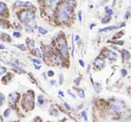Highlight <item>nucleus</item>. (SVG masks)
I'll return each mask as SVG.
<instances>
[{
	"instance_id": "obj_48",
	"label": "nucleus",
	"mask_w": 131,
	"mask_h": 122,
	"mask_svg": "<svg viewBox=\"0 0 131 122\" xmlns=\"http://www.w3.org/2000/svg\"><path fill=\"white\" fill-rule=\"evenodd\" d=\"M55 84H56V81H55V80H51L50 81V84H51V85H54Z\"/></svg>"
},
{
	"instance_id": "obj_12",
	"label": "nucleus",
	"mask_w": 131,
	"mask_h": 122,
	"mask_svg": "<svg viewBox=\"0 0 131 122\" xmlns=\"http://www.w3.org/2000/svg\"><path fill=\"white\" fill-rule=\"evenodd\" d=\"M52 58H53V62L54 63V65H56V66H61V65L62 64V57L57 54V53H53Z\"/></svg>"
},
{
	"instance_id": "obj_44",
	"label": "nucleus",
	"mask_w": 131,
	"mask_h": 122,
	"mask_svg": "<svg viewBox=\"0 0 131 122\" xmlns=\"http://www.w3.org/2000/svg\"><path fill=\"white\" fill-rule=\"evenodd\" d=\"M79 65H80L81 66H83V67H84V66H85V63H84V61H82L81 59H79Z\"/></svg>"
},
{
	"instance_id": "obj_27",
	"label": "nucleus",
	"mask_w": 131,
	"mask_h": 122,
	"mask_svg": "<svg viewBox=\"0 0 131 122\" xmlns=\"http://www.w3.org/2000/svg\"><path fill=\"white\" fill-rule=\"evenodd\" d=\"M111 19H112V16H108V17H104V18H103L102 19V23H109V22L111 21Z\"/></svg>"
},
{
	"instance_id": "obj_5",
	"label": "nucleus",
	"mask_w": 131,
	"mask_h": 122,
	"mask_svg": "<svg viewBox=\"0 0 131 122\" xmlns=\"http://www.w3.org/2000/svg\"><path fill=\"white\" fill-rule=\"evenodd\" d=\"M125 107H126V104H125V102L123 101H121L119 99L114 100L112 102V104H111V112H112L114 114H118L122 111L125 109Z\"/></svg>"
},
{
	"instance_id": "obj_25",
	"label": "nucleus",
	"mask_w": 131,
	"mask_h": 122,
	"mask_svg": "<svg viewBox=\"0 0 131 122\" xmlns=\"http://www.w3.org/2000/svg\"><path fill=\"white\" fill-rule=\"evenodd\" d=\"M16 47L21 51H25L27 49V47L24 45V44H18V45H16Z\"/></svg>"
},
{
	"instance_id": "obj_30",
	"label": "nucleus",
	"mask_w": 131,
	"mask_h": 122,
	"mask_svg": "<svg viewBox=\"0 0 131 122\" xmlns=\"http://www.w3.org/2000/svg\"><path fill=\"white\" fill-rule=\"evenodd\" d=\"M10 112H11V110H10V109H6V110H5V112H4V117H5V118H7L9 115H10Z\"/></svg>"
},
{
	"instance_id": "obj_26",
	"label": "nucleus",
	"mask_w": 131,
	"mask_h": 122,
	"mask_svg": "<svg viewBox=\"0 0 131 122\" xmlns=\"http://www.w3.org/2000/svg\"><path fill=\"white\" fill-rule=\"evenodd\" d=\"M78 94H79V96L81 98V99H84V98H85V92L83 91L82 89L78 90Z\"/></svg>"
},
{
	"instance_id": "obj_55",
	"label": "nucleus",
	"mask_w": 131,
	"mask_h": 122,
	"mask_svg": "<svg viewBox=\"0 0 131 122\" xmlns=\"http://www.w3.org/2000/svg\"><path fill=\"white\" fill-rule=\"evenodd\" d=\"M94 26H95V23H92V24L90 25V29H92V28H93Z\"/></svg>"
},
{
	"instance_id": "obj_33",
	"label": "nucleus",
	"mask_w": 131,
	"mask_h": 122,
	"mask_svg": "<svg viewBox=\"0 0 131 122\" xmlns=\"http://www.w3.org/2000/svg\"><path fill=\"white\" fill-rule=\"evenodd\" d=\"M81 116H82V118L84 119L85 121H88V115H86V111H82V112H81Z\"/></svg>"
},
{
	"instance_id": "obj_52",
	"label": "nucleus",
	"mask_w": 131,
	"mask_h": 122,
	"mask_svg": "<svg viewBox=\"0 0 131 122\" xmlns=\"http://www.w3.org/2000/svg\"><path fill=\"white\" fill-rule=\"evenodd\" d=\"M42 76H43L45 79H47V75H46V73H42Z\"/></svg>"
},
{
	"instance_id": "obj_4",
	"label": "nucleus",
	"mask_w": 131,
	"mask_h": 122,
	"mask_svg": "<svg viewBox=\"0 0 131 122\" xmlns=\"http://www.w3.org/2000/svg\"><path fill=\"white\" fill-rule=\"evenodd\" d=\"M18 18H19V20L21 21V23H26L28 21L35 19V12L32 9L26 8L18 13Z\"/></svg>"
},
{
	"instance_id": "obj_38",
	"label": "nucleus",
	"mask_w": 131,
	"mask_h": 122,
	"mask_svg": "<svg viewBox=\"0 0 131 122\" xmlns=\"http://www.w3.org/2000/svg\"><path fill=\"white\" fill-rule=\"evenodd\" d=\"M113 43L114 44H117V45H123V43H124V42L122 41V40H117V41H113Z\"/></svg>"
},
{
	"instance_id": "obj_50",
	"label": "nucleus",
	"mask_w": 131,
	"mask_h": 122,
	"mask_svg": "<svg viewBox=\"0 0 131 122\" xmlns=\"http://www.w3.org/2000/svg\"><path fill=\"white\" fill-rule=\"evenodd\" d=\"M5 45H3V44H0V49H5Z\"/></svg>"
},
{
	"instance_id": "obj_54",
	"label": "nucleus",
	"mask_w": 131,
	"mask_h": 122,
	"mask_svg": "<svg viewBox=\"0 0 131 122\" xmlns=\"http://www.w3.org/2000/svg\"><path fill=\"white\" fill-rule=\"evenodd\" d=\"M81 108H82V104H81V105H79V106L78 107V108H77V110H80Z\"/></svg>"
},
{
	"instance_id": "obj_43",
	"label": "nucleus",
	"mask_w": 131,
	"mask_h": 122,
	"mask_svg": "<svg viewBox=\"0 0 131 122\" xmlns=\"http://www.w3.org/2000/svg\"><path fill=\"white\" fill-rule=\"evenodd\" d=\"M121 75L122 76H126L127 75V71L125 69H121Z\"/></svg>"
},
{
	"instance_id": "obj_59",
	"label": "nucleus",
	"mask_w": 131,
	"mask_h": 122,
	"mask_svg": "<svg viewBox=\"0 0 131 122\" xmlns=\"http://www.w3.org/2000/svg\"><path fill=\"white\" fill-rule=\"evenodd\" d=\"M12 122H19V121H12Z\"/></svg>"
},
{
	"instance_id": "obj_15",
	"label": "nucleus",
	"mask_w": 131,
	"mask_h": 122,
	"mask_svg": "<svg viewBox=\"0 0 131 122\" xmlns=\"http://www.w3.org/2000/svg\"><path fill=\"white\" fill-rule=\"evenodd\" d=\"M11 66H12V67L14 68V69L17 70L19 73H21V74H25V73H26V71H25L23 67H21V66H18V65L14 64V63H11Z\"/></svg>"
},
{
	"instance_id": "obj_32",
	"label": "nucleus",
	"mask_w": 131,
	"mask_h": 122,
	"mask_svg": "<svg viewBox=\"0 0 131 122\" xmlns=\"http://www.w3.org/2000/svg\"><path fill=\"white\" fill-rule=\"evenodd\" d=\"M13 35H14V37H15V38H21V33L20 32V31H14Z\"/></svg>"
},
{
	"instance_id": "obj_49",
	"label": "nucleus",
	"mask_w": 131,
	"mask_h": 122,
	"mask_svg": "<svg viewBox=\"0 0 131 122\" xmlns=\"http://www.w3.org/2000/svg\"><path fill=\"white\" fill-rule=\"evenodd\" d=\"M129 15H130V13H129V12H128L126 14H125V19H128V18L129 17Z\"/></svg>"
},
{
	"instance_id": "obj_60",
	"label": "nucleus",
	"mask_w": 131,
	"mask_h": 122,
	"mask_svg": "<svg viewBox=\"0 0 131 122\" xmlns=\"http://www.w3.org/2000/svg\"><path fill=\"white\" fill-rule=\"evenodd\" d=\"M47 122H51V121H47Z\"/></svg>"
},
{
	"instance_id": "obj_40",
	"label": "nucleus",
	"mask_w": 131,
	"mask_h": 122,
	"mask_svg": "<svg viewBox=\"0 0 131 122\" xmlns=\"http://www.w3.org/2000/svg\"><path fill=\"white\" fill-rule=\"evenodd\" d=\"M59 78H60V84H63V75H59Z\"/></svg>"
},
{
	"instance_id": "obj_45",
	"label": "nucleus",
	"mask_w": 131,
	"mask_h": 122,
	"mask_svg": "<svg viewBox=\"0 0 131 122\" xmlns=\"http://www.w3.org/2000/svg\"><path fill=\"white\" fill-rule=\"evenodd\" d=\"M34 66H35V68H36L37 70H39L40 68H41V66H40V65H36V64H34Z\"/></svg>"
},
{
	"instance_id": "obj_31",
	"label": "nucleus",
	"mask_w": 131,
	"mask_h": 122,
	"mask_svg": "<svg viewBox=\"0 0 131 122\" xmlns=\"http://www.w3.org/2000/svg\"><path fill=\"white\" fill-rule=\"evenodd\" d=\"M4 101H5V95H4L3 93H1V92H0V107L2 106Z\"/></svg>"
},
{
	"instance_id": "obj_17",
	"label": "nucleus",
	"mask_w": 131,
	"mask_h": 122,
	"mask_svg": "<svg viewBox=\"0 0 131 122\" xmlns=\"http://www.w3.org/2000/svg\"><path fill=\"white\" fill-rule=\"evenodd\" d=\"M0 27H2L3 29H7L9 28V23L7 21H5V20H3L1 19V17H0Z\"/></svg>"
},
{
	"instance_id": "obj_34",
	"label": "nucleus",
	"mask_w": 131,
	"mask_h": 122,
	"mask_svg": "<svg viewBox=\"0 0 131 122\" xmlns=\"http://www.w3.org/2000/svg\"><path fill=\"white\" fill-rule=\"evenodd\" d=\"M14 64H16V65H18V66H25V64H23V63H21V62H20L19 60H17V59H15L14 61Z\"/></svg>"
},
{
	"instance_id": "obj_24",
	"label": "nucleus",
	"mask_w": 131,
	"mask_h": 122,
	"mask_svg": "<svg viewBox=\"0 0 131 122\" xmlns=\"http://www.w3.org/2000/svg\"><path fill=\"white\" fill-rule=\"evenodd\" d=\"M38 31L40 33V34H42V35H45V34H47V33L48 32V31H47V29L43 28V27H41V26H38Z\"/></svg>"
},
{
	"instance_id": "obj_42",
	"label": "nucleus",
	"mask_w": 131,
	"mask_h": 122,
	"mask_svg": "<svg viewBox=\"0 0 131 122\" xmlns=\"http://www.w3.org/2000/svg\"><path fill=\"white\" fill-rule=\"evenodd\" d=\"M64 107H65L68 110H71V107H70V105L68 104L67 102H64Z\"/></svg>"
},
{
	"instance_id": "obj_11",
	"label": "nucleus",
	"mask_w": 131,
	"mask_h": 122,
	"mask_svg": "<svg viewBox=\"0 0 131 122\" xmlns=\"http://www.w3.org/2000/svg\"><path fill=\"white\" fill-rule=\"evenodd\" d=\"M104 56L106 57L108 59L112 60V61L117 59V54H116L115 52H113V51H111V50H105L104 52Z\"/></svg>"
},
{
	"instance_id": "obj_23",
	"label": "nucleus",
	"mask_w": 131,
	"mask_h": 122,
	"mask_svg": "<svg viewBox=\"0 0 131 122\" xmlns=\"http://www.w3.org/2000/svg\"><path fill=\"white\" fill-rule=\"evenodd\" d=\"M94 88H95V91L96 92H100L102 91V84L100 83H95L94 84Z\"/></svg>"
},
{
	"instance_id": "obj_14",
	"label": "nucleus",
	"mask_w": 131,
	"mask_h": 122,
	"mask_svg": "<svg viewBox=\"0 0 131 122\" xmlns=\"http://www.w3.org/2000/svg\"><path fill=\"white\" fill-rule=\"evenodd\" d=\"M0 37H1V39L4 40V41L5 42H11L12 41V38H11V36L9 34H7V33H1V35H0Z\"/></svg>"
},
{
	"instance_id": "obj_8",
	"label": "nucleus",
	"mask_w": 131,
	"mask_h": 122,
	"mask_svg": "<svg viewBox=\"0 0 131 122\" xmlns=\"http://www.w3.org/2000/svg\"><path fill=\"white\" fill-rule=\"evenodd\" d=\"M23 25L24 29L28 32H33L35 29L37 28V22L35 19H32L30 21H28L26 23H23Z\"/></svg>"
},
{
	"instance_id": "obj_7",
	"label": "nucleus",
	"mask_w": 131,
	"mask_h": 122,
	"mask_svg": "<svg viewBox=\"0 0 131 122\" xmlns=\"http://www.w3.org/2000/svg\"><path fill=\"white\" fill-rule=\"evenodd\" d=\"M14 6L15 8H21V7H24V8H29V9H34L35 5H33L31 2L29 1H21V0H17V1L14 2Z\"/></svg>"
},
{
	"instance_id": "obj_19",
	"label": "nucleus",
	"mask_w": 131,
	"mask_h": 122,
	"mask_svg": "<svg viewBox=\"0 0 131 122\" xmlns=\"http://www.w3.org/2000/svg\"><path fill=\"white\" fill-rule=\"evenodd\" d=\"M27 48L29 49H32L35 48V40H27Z\"/></svg>"
},
{
	"instance_id": "obj_37",
	"label": "nucleus",
	"mask_w": 131,
	"mask_h": 122,
	"mask_svg": "<svg viewBox=\"0 0 131 122\" xmlns=\"http://www.w3.org/2000/svg\"><path fill=\"white\" fill-rule=\"evenodd\" d=\"M80 80H81L80 77H78V78L75 79V80H74L75 84H76V85H79V83H80Z\"/></svg>"
},
{
	"instance_id": "obj_39",
	"label": "nucleus",
	"mask_w": 131,
	"mask_h": 122,
	"mask_svg": "<svg viewBox=\"0 0 131 122\" xmlns=\"http://www.w3.org/2000/svg\"><path fill=\"white\" fill-rule=\"evenodd\" d=\"M81 14H82V12H81V11H79V13H78V16H79V22L82 21V16H81Z\"/></svg>"
},
{
	"instance_id": "obj_51",
	"label": "nucleus",
	"mask_w": 131,
	"mask_h": 122,
	"mask_svg": "<svg viewBox=\"0 0 131 122\" xmlns=\"http://www.w3.org/2000/svg\"><path fill=\"white\" fill-rule=\"evenodd\" d=\"M79 40V35H76V37H75V40H76V41H78Z\"/></svg>"
},
{
	"instance_id": "obj_28",
	"label": "nucleus",
	"mask_w": 131,
	"mask_h": 122,
	"mask_svg": "<svg viewBox=\"0 0 131 122\" xmlns=\"http://www.w3.org/2000/svg\"><path fill=\"white\" fill-rule=\"evenodd\" d=\"M104 11H105V13H106L107 14H109V15H112V13H113V12H112V9H111L110 7H108V6L105 7V8H104Z\"/></svg>"
},
{
	"instance_id": "obj_10",
	"label": "nucleus",
	"mask_w": 131,
	"mask_h": 122,
	"mask_svg": "<svg viewBox=\"0 0 131 122\" xmlns=\"http://www.w3.org/2000/svg\"><path fill=\"white\" fill-rule=\"evenodd\" d=\"M95 66L98 69H103V68L105 66V60L104 58H97L95 60V63H94Z\"/></svg>"
},
{
	"instance_id": "obj_36",
	"label": "nucleus",
	"mask_w": 131,
	"mask_h": 122,
	"mask_svg": "<svg viewBox=\"0 0 131 122\" xmlns=\"http://www.w3.org/2000/svg\"><path fill=\"white\" fill-rule=\"evenodd\" d=\"M47 75H48L49 77H53V75H54V72H53V70H49V71L47 72Z\"/></svg>"
},
{
	"instance_id": "obj_21",
	"label": "nucleus",
	"mask_w": 131,
	"mask_h": 122,
	"mask_svg": "<svg viewBox=\"0 0 131 122\" xmlns=\"http://www.w3.org/2000/svg\"><path fill=\"white\" fill-rule=\"evenodd\" d=\"M49 113H50V115L54 116V117H58L59 116V111L55 108H53V107H52V108L49 110Z\"/></svg>"
},
{
	"instance_id": "obj_46",
	"label": "nucleus",
	"mask_w": 131,
	"mask_h": 122,
	"mask_svg": "<svg viewBox=\"0 0 131 122\" xmlns=\"http://www.w3.org/2000/svg\"><path fill=\"white\" fill-rule=\"evenodd\" d=\"M68 93H69V94H70V95H71V96H72V97L74 98V99H75V98H76V95H75V94H73L72 92H71V91H68Z\"/></svg>"
},
{
	"instance_id": "obj_20",
	"label": "nucleus",
	"mask_w": 131,
	"mask_h": 122,
	"mask_svg": "<svg viewBox=\"0 0 131 122\" xmlns=\"http://www.w3.org/2000/svg\"><path fill=\"white\" fill-rule=\"evenodd\" d=\"M121 53H122V57H123V58L124 59H126V60H128V59H129V58H130V53L128 52L127 49H123L122 51H121Z\"/></svg>"
},
{
	"instance_id": "obj_53",
	"label": "nucleus",
	"mask_w": 131,
	"mask_h": 122,
	"mask_svg": "<svg viewBox=\"0 0 131 122\" xmlns=\"http://www.w3.org/2000/svg\"><path fill=\"white\" fill-rule=\"evenodd\" d=\"M59 94H60L61 96H64L63 92H62V91H59Z\"/></svg>"
},
{
	"instance_id": "obj_6",
	"label": "nucleus",
	"mask_w": 131,
	"mask_h": 122,
	"mask_svg": "<svg viewBox=\"0 0 131 122\" xmlns=\"http://www.w3.org/2000/svg\"><path fill=\"white\" fill-rule=\"evenodd\" d=\"M20 97H21V94L17 92H11L10 94L8 95V103L11 107L14 108L16 106V103L17 101H19Z\"/></svg>"
},
{
	"instance_id": "obj_3",
	"label": "nucleus",
	"mask_w": 131,
	"mask_h": 122,
	"mask_svg": "<svg viewBox=\"0 0 131 122\" xmlns=\"http://www.w3.org/2000/svg\"><path fill=\"white\" fill-rule=\"evenodd\" d=\"M56 44H57V49L59 50L62 57L65 59L69 58V49H68L67 42L63 36L60 35L56 39Z\"/></svg>"
},
{
	"instance_id": "obj_57",
	"label": "nucleus",
	"mask_w": 131,
	"mask_h": 122,
	"mask_svg": "<svg viewBox=\"0 0 131 122\" xmlns=\"http://www.w3.org/2000/svg\"><path fill=\"white\" fill-rule=\"evenodd\" d=\"M115 3H116V0H113V5H115Z\"/></svg>"
},
{
	"instance_id": "obj_13",
	"label": "nucleus",
	"mask_w": 131,
	"mask_h": 122,
	"mask_svg": "<svg viewBox=\"0 0 131 122\" xmlns=\"http://www.w3.org/2000/svg\"><path fill=\"white\" fill-rule=\"evenodd\" d=\"M31 54L36 57V58H41L42 57L41 50L39 49H38V48H34V49H31Z\"/></svg>"
},
{
	"instance_id": "obj_58",
	"label": "nucleus",
	"mask_w": 131,
	"mask_h": 122,
	"mask_svg": "<svg viewBox=\"0 0 131 122\" xmlns=\"http://www.w3.org/2000/svg\"><path fill=\"white\" fill-rule=\"evenodd\" d=\"M107 1H108V0H104V2H107Z\"/></svg>"
},
{
	"instance_id": "obj_18",
	"label": "nucleus",
	"mask_w": 131,
	"mask_h": 122,
	"mask_svg": "<svg viewBox=\"0 0 131 122\" xmlns=\"http://www.w3.org/2000/svg\"><path fill=\"white\" fill-rule=\"evenodd\" d=\"M118 28H119V27H117V26H108V27H105V28L100 29V30H99V32H104V31H113V30H116V29H118Z\"/></svg>"
},
{
	"instance_id": "obj_2",
	"label": "nucleus",
	"mask_w": 131,
	"mask_h": 122,
	"mask_svg": "<svg viewBox=\"0 0 131 122\" xmlns=\"http://www.w3.org/2000/svg\"><path fill=\"white\" fill-rule=\"evenodd\" d=\"M35 106L34 102V92L33 91H28L26 93L23 94V100H21V107L26 111L33 110Z\"/></svg>"
},
{
	"instance_id": "obj_29",
	"label": "nucleus",
	"mask_w": 131,
	"mask_h": 122,
	"mask_svg": "<svg viewBox=\"0 0 131 122\" xmlns=\"http://www.w3.org/2000/svg\"><path fill=\"white\" fill-rule=\"evenodd\" d=\"M6 72V67L4 66H0V75H4Z\"/></svg>"
},
{
	"instance_id": "obj_47",
	"label": "nucleus",
	"mask_w": 131,
	"mask_h": 122,
	"mask_svg": "<svg viewBox=\"0 0 131 122\" xmlns=\"http://www.w3.org/2000/svg\"><path fill=\"white\" fill-rule=\"evenodd\" d=\"M61 0H53V5L54 4V5H56V4H59L60 3Z\"/></svg>"
},
{
	"instance_id": "obj_22",
	"label": "nucleus",
	"mask_w": 131,
	"mask_h": 122,
	"mask_svg": "<svg viewBox=\"0 0 131 122\" xmlns=\"http://www.w3.org/2000/svg\"><path fill=\"white\" fill-rule=\"evenodd\" d=\"M38 103L40 107H42L45 103V98L43 95H38Z\"/></svg>"
},
{
	"instance_id": "obj_56",
	"label": "nucleus",
	"mask_w": 131,
	"mask_h": 122,
	"mask_svg": "<svg viewBox=\"0 0 131 122\" xmlns=\"http://www.w3.org/2000/svg\"><path fill=\"white\" fill-rule=\"evenodd\" d=\"M0 122H4V120H3V119H2V118H0Z\"/></svg>"
},
{
	"instance_id": "obj_9",
	"label": "nucleus",
	"mask_w": 131,
	"mask_h": 122,
	"mask_svg": "<svg viewBox=\"0 0 131 122\" xmlns=\"http://www.w3.org/2000/svg\"><path fill=\"white\" fill-rule=\"evenodd\" d=\"M0 17L7 18L9 17V11L5 3L0 1Z\"/></svg>"
},
{
	"instance_id": "obj_16",
	"label": "nucleus",
	"mask_w": 131,
	"mask_h": 122,
	"mask_svg": "<svg viewBox=\"0 0 131 122\" xmlns=\"http://www.w3.org/2000/svg\"><path fill=\"white\" fill-rule=\"evenodd\" d=\"M13 77H14V75H13V74H11V73H8L6 75H5V76H4L3 78H2V82L5 83V81L7 80L6 81V84H7L8 83L11 82V80L13 79Z\"/></svg>"
},
{
	"instance_id": "obj_41",
	"label": "nucleus",
	"mask_w": 131,
	"mask_h": 122,
	"mask_svg": "<svg viewBox=\"0 0 131 122\" xmlns=\"http://www.w3.org/2000/svg\"><path fill=\"white\" fill-rule=\"evenodd\" d=\"M33 122H42V119H40L39 117H37V118H35V119L33 120Z\"/></svg>"
},
{
	"instance_id": "obj_35",
	"label": "nucleus",
	"mask_w": 131,
	"mask_h": 122,
	"mask_svg": "<svg viewBox=\"0 0 131 122\" xmlns=\"http://www.w3.org/2000/svg\"><path fill=\"white\" fill-rule=\"evenodd\" d=\"M32 62L36 65H41V61H40L39 59H37V58H33Z\"/></svg>"
},
{
	"instance_id": "obj_1",
	"label": "nucleus",
	"mask_w": 131,
	"mask_h": 122,
	"mask_svg": "<svg viewBox=\"0 0 131 122\" xmlns=\"http://www.w3.org/2000/svg\"><path fill=\"white\" fill-rule=\"evenodd\" d=\"M76 6L75 0H66L59 6L57 10V16L60 22L68 23L73 15V10Z\"/></svg>"
}]
</instances>
